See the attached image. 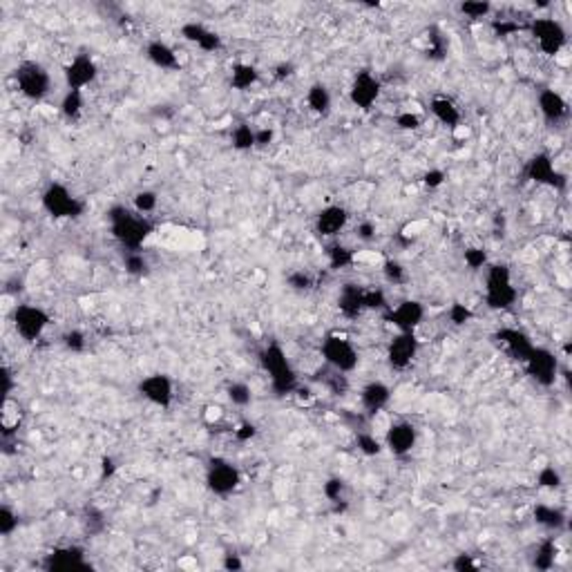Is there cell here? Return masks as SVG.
<instances>
[{
	"instance_id": "6da1fadb",
	"label": "cell",
	"mask_w": 572,
	"mask_h": 572,
	"mask_svg": "<svg viewBox=\"0 0 572 572\" xmlns=\"http://www.w3.org/2000/svg\"><path fill=\"white\" fill-rule=\"evenodd\" d=\"M110 233L125 250H141L146 239L153 235L155 224L146 215H139L135 208L112 206L107 210Z\"/></svg>"
},
{
	"instance_id": "7a4b0ae2",
	"label": "cell",
	"mask_w": 572,
	"mask_h": 572,
	"mask_svg": "<svg viewBox=\"0 0 572 572\" xmlns=\"http://www.w3.org/2000/svg\"><path fill=\"white\" fill-rule=\"evenodd\" d=\"M259 365L266 371V376L270 380V389H273L277 396H288L297 391L300 387L297 374L293 365H291L286 351L277 343H270L259 351Z\"/></svg>"
},
{
	"instance_id": "3957f363",
	"label": "cell",
	"mask_w": 572,
	"mask_h": 572,
	"mask_svg": "<svg viewBox=\"0 0 572 572\" xmlns=\"http://www.w3.org/2000/svg\"><path fill=\"white\" fill-rule=\"evenodd\" d=\"M519 291L512 282V270L508 264H487L485 273V304L492 311H508L517 304Z\"/></svg>"
},
{
	"instance_id": "277c9868",
	"label": "cell",
	"mask_w": 572,
	"mask_h": 572,
	"mask_svg": "<svg viewBox=\"0 0 572 572\" xmlns=\"http://www.w3.org/2000/svg\"><path fill=\"white\" fill-rule=\"evenodd\" d=\"M41 204L47 215L54 219H78L85 213V202H81L67 186L52 182L41 195Z\"/></svg>"
},
{
	"instance_id": "5b68a950",
	"label": "cell",
	"mask_w": 572,
	"mask_h": 572,
	"mask_svg": "<svg viewBox=\"0 0 572 572\" xmlns=\"http://www.w3.org/2000/svg\"><path fill=\"white\" fill-rule=\"evenodd\" d=\"M16 85L29 101H43L52 89V76H49L47 67L38 61H23L16 67Z\"/></svg>"
},
{
	"instance_id": "8992f818",
	"label": "cell",
	"mask_w": 572,
	"mask_h": 572,
	"mask_svg": "<svg viewBox=\"0 0 572 572\" xmlns=\"http://www.w3.org/2000/svg\"><path fill=\"white\" fill-rule=\"evenodd\" d=\"M320 354H322L327 367L343 371V374H351V371H356L360 365V354L354 347V343L336 333H331L322 340Z\"/></svg>"
},
{
	"instance_id": "52a82bcc",
	"label": "cell",
	"mask_w": 572,
	"mask_h": 572,
	"mask_svg": "<svg viewBox=\"0 0 572 572\" xmlns=\"http://www.w3.org/2000/svg\"><path fill=\"white\" fill-rule=\"evenodd\" d=\"M528 29L532 38H535V43L539 45V49L548 56H557L568 43L566 27L561 25L557 18H548V16L535 18V21L528 25Z\"/></svg>"
},
{
	"instance_id": "ba28073f",
	"label": "cell",
	"mask_w": 572,
	"mask_h": 572,
	"mask_svg": "<svg viewBox=\"0 0 572 572\" xmlns=\"http://www.w3.org/2000/svg\"><path fill=\"white\" fill-rule=\"evenodd\" d=\"M242 483V474L239 469L230 463V460L222 458V456H213L208 458V467H206V487L213 492L215 496H228L239 487Z\"/></svg>"
},
{
	"instance_id": "9c48e42d",
	"label": "cell",
	"mask_w": 572,
	"mask_h": 572,
	"mask_svg": "<svg viewBox=\"0 0 572 572\" xmlns=\"http://www.w3.org/2000/svg\"><path fill=\"white\" fill-rule=\"evenodd\" d=\"M526 371L539 387H552L559 376V358L546 347H537L526 358Z\"/></svg>"
},
{
	"instance_id": "30bf717a",
	"label": "cell",
	"mask_w": 572,
	"mask_h": 572,
	"mask_svg": "<svg viewBox=\"0 0 572 572\" xmlns=\"http://www.w3.org/2000/svg\"><path fill=\"white\" fill-rule=\"evenodd\" d=\"M47 324H49V315L41 306L18 304L14 311V329L23 340H27V343H34V340L41 338L45 333Z\"/></svg>"
},
{
	"instance_id": "8fae6325",
	"label": "cell",
	"mask_w": 572,
	"mask_h": 572,
	"mask_svg": "<svg viewBox=\"0 0 572 572\" xmlns=\"http://www.w3.org/2000/svg\"><path fill=\"white\" fill-rule=\"evenodd\" d=\"M43 568L47 572H74L92 570V564L85 559V550L81 546H61L45 555Z\"/></svg>"
},
{
	"instance_id": "7c38bea8",
	"label": "cell",
	"mask_w": 572,
	"mask_h": 572,
	"mask_svg": "<svg viewBox=\"0 0 572 572\" xmlns=\"http://www.w3.org/2000/svg\"><path fill=\"white\" fill-rule=\"evenodd\" d=\"M526 175H528L530 182H535L539 186L557 188V190H564L566 184H568V179L555 168V162H552V157L548 153L532 155L528 166H526Z\"/></svg>"
},
{
	"instance_id": "4fadbf2b",
	"label": "cell",
	"mask_w": 572,
	"mask_h": 572,
	"mask_svg": "<svg viewBox=\"0 0 572 572\" xmlns=\"http://www.w3.org/2000/svg\"><path fill=\"white\" fill-rule=\"evenodd\" d=\"M385 320L403 333H414L425 320V306L418 300H403L400 304L389 306L385 311Z\"/></svg>"
},
{
	"instance_id": "5bb4252c",
	"label": "cell",
	"mask_w": 572,
	"mask_h": 572,
	"mask_svg": "<svg viewBox=\"0 0 572 572\" xmlns=\"http://www.w3.org/2000/svg\"><path fill=\"white\" fill-rule=\"evenodd\" d=\"M380 89H383L380 78L374 72H369V69H363V72H358L354 76V81H351L349 98L358 110H371L378 101Z\"/></svg>"
},
{
	"instance_id": "9a60e30c",
	"label": "cell",
	"mask_w": 572,
	"mask_h": 572,
	"mask_svg": "<svg viewBox=\"0 0 572 572\" xmlns=\"http://www.w3.org/2000/svg\"><path fill=\"white\" fill-rule=\"evenodd\" d=\"M418 338L416 333H403L398 331V336L391 338V343L387 347V363L394 371H405L411 367V363L418 356Z\"/></svg>"
},
{
	"instance_id": "2e32d148",
	"label": "cell",
	"mask_w": 572,
	"mask_h": 572,
	"mask_svg": "<svg viewBox=\"0 0 572 572\" xmlns=\"http://www.w3.org/2000/svg\"><path fill=\"white\" fill-rule=\"evenodd\" d=\"M63 76L67 89H81L83 92V87L96 81L98 65L89 54H78L63 67Z\"/></svg>"
},
{
	"instance_id": "e0dca14e",
	"label": "cell",
	"mask_w": 572,
	"mask_h": 572,
	"mask_svg": "<svg viewBox=\"0 0 572 572\" xmlns=\"http://www.w3.org/2000/svg\"><path fill=\"white\" fill-rule=\"evenodd\" d=\"M139 394L155 407L168 409L175 398V385L166 374H150L139 383Z\"/></svg>"
},
{
	"instance_id": "ac0fdd59",
	"label": "cell",
	"mask_w": 572,
	"mask_h": 572,
	"mask_svg": "<svg viewBox=\"0 0 572 572\" xmlns=\"http://www.w3.org/2000/svg\"><path fill=\"white\" fill-rule=\"evenodd\" d=\"M418 443V429L409 420H398V423L389 425L385 434V447L394 456H407Z\"/></svg>"
},
{
	"instance_id": "d6986e66",
	"label": "cell",
	"mask_w": 572,
	"mask_h": 572,
	"mask_svg": "<svg viewBox=\"0 0 572 572\" xmlns=\"http://www.w3.org/2000/svg\"><path fill=\"white\" fill-rule=\"evenodd\" d=\"M494 343L505 351L510 358L519 360V363H526V358L530 356V351L535 349L532 338L521 329H510L503 327L494 333Z\"/></svg>"
},
{
	"instance_id": "ffe728a7",
	"label": "cell",
	"mask_w": 572,
	"mask_h": 572,
	"mask_svg": "<svg viewBox=\"0 0 572 572\" xmlns=\"http://www.w3.org/2000/svg\"><path fill=\"white\" fill-rule=\"evenodd\" d=\"M347 224H349V210L340 204L324 206L315 215V233L324 239L338 237L347 228Z\"/></svg>"
},
{
	"instance_id": "44dd1931",
	"label": "cell",
	"mask_w": 572,
	"mask_h": 572,
	"mask_svg": "<svg viewBox=\"0 0 572 572\" xmlns=\"http://www.w3.org/2000/svg\"><path fill=\"white\" fill-rule=\"evenodd\" d=\"M537 105L541 116H544L548 123H559L568 116V101L564 98V94L552 87L541 89L537 96Z\"/></svg>"
},
{
	"instance_id": "7402d4cb",
	"label": "cell",
	"mask_w": 572,
	"mask_h": 572,
	"mask_svg": "<svg viewBox=\"0 0 572 572\" xmlns=\"http://www.w3.org/2000/svg\"><path fill=\"white\" fill-rule=\"evenodd\" d=\"M338 309L347 320H356L365 313V286L356 282H347L340 288L338 295Z\"/></svg>"
},
{
	"instance_id": "603a6c76",
	"label": "cell",
	"mask_w": 572,
	"mask_h": 572,
	"mask_svg": "<svg viewBox=\"0 0 572 572\" xmlns=\"http://www.w3.org/2000/svg\"><path fill=\"white\" fill-rule=\"evenodd\" d=\"M391 400V389L383 383V380H371L360 391V403L369 411V414H378L383 411Z\"/></svg>"
},
{
	"instance_id": "cb8c5ba5",
	"label": "cell",
	"mask_w": 572,
	"mask_h": 572,
	"mask_svg": "<svg viewBox=\"0 0 572 572\" xmlns=\"http://www.w3.org/2000/svg\"><path fill=\"white\" fill-rule=\"evenodd\" d=\"M146 56L148 61L159 69H177L179 67V56L173 47H170L162 38H155L146 45Z\"/></svg>"
},
{
	"instance_id": "d4e9b609",
	"label": "cell",
	"mask_w": 572,
	"mask_h": 572,
	"mask_svg": "<svg viewBox=\"0 0 572 572\" xmlns=\"http://www.w3.org/2000/svg\"><path fill=\"white\" fill-rule=\"evenodd\" d=\"M532 517H535V521H537V523H539L541 528L552 530V532L564 530L566 523H568L566 512L561 510V508L548 505V503H539V505H535V510H532Z\"/></svg>"
},
{
	"instance_id": "484cf974",
	"label": "cell",
	"mask_w": 572,
	"mask_h": 572,
	"mask_svg": "<svg viewBox=\"0 0 572 572\" xmlns=\"http://www.w3.org/2000/svg\"><path fill=\"white\" fill-rule=\"evenodd\" d=\"M429 110H431V114H434L436 121L447 125V128H456L460 123V110L447 96H434L431 98V103H429Z\"/></svg>"
},
{
	"instance_id": "4316f807",
	"label": "cell",
	"mask_w": 572,
	"mask_h": 572,
	"mask_svg": "<svg viewBox=\"0 0 572 572\" xmlns=\"http://www.w3.org/2000/svg\"><path fill=\"white\" fill-rule=\"evenodd\" d=\"M259 81V69L250 63H235L230 69V85L239 92H246Z\"/></svg>"
},
{
	"instance_id": "83f0119b",
	"label": "cell",
	"mask_w": 572,
	"mask_h": 572,
	"mask_svg": "<svg viewBox=\"0 0 572 572\" xmlns=\"http://www.w3.org/2000/svg\"><path fill=\"white\" fill-rule=\"evenodd\" d=\"M557 555H559L557 541L552 539V537H548V539H544V541H541V544L537 546V550H535V559H532V566H535L537 570L548 572V570L555 568V564H557Z\"/></svg>"
},
{
	"instance_id": "f1b7e54d",
	"label": "cell",
	"mask_w": 572,
	"mask_h": 572,
	"mask_svg": "<svg viewBox=\"0 0 572 572\" xmlns=\"http://www.w3.org/2000/svg\"><path fill=\"white\" fill-rule=\"evenodd\" d=\"M306 105L311 112L324 116L331 112V92L324 83H313L306 92Z\"/></svg>"
},
{
	"instance_id": "f546056e",
	"label": "cell",
	"mask_w": 572,
	"mask_h": 572,
	"mask_svg": "<svg viewBox=\"0 0 572 572\" xmlns=\"http://www.w3.org/2000/svg\"><path fill=\"white\" fill-rule=\"evenodd\" d=\"M83 92L81 89H67L63 101H61V114L67 119V121H78L83 114Z\"/></svg>"
},
{
	"instance_id": "4dcf8cb0",
	"label": "cell",
	"mask_w": 572,
	"mask_h": 572,
	"mask_svg": "<svg viewBox=\"0 0 572 572\" xmlns=\"http://www.w3.org/2000/svg\"><path fill=\"white\" fill-rule=\"evenodd\" d=\"M318 376H322L320 380H322V385L333 396H345L349 391V378H347V374H343V371H336V369L327 367L324 371H318Z\"/></svg>"
},
{
	"instance_id": "1f68e13d",
	"label": "cell",
	"mask_w": 572,
	"mask_h": 572,
	"mask_svg": "<svg viewBox=\"0 0 572 572\" xmlns=\"http://www.w3.org/2000/svg\"><path fill=\"white\" fill-rule=\"evenodd\" d=\"M327 259H329L331 270H340V268H347V266L354 264L356 255H354V250H351L349 246L336 242V244H331L327 248Z\"/></svg>"
},
{
	"instance_id": "d6a6232c",
	"label": "cell",
	"mask_w": 572,
	"mask_h": 572,
	"mask_svg": "<svg viewBox=\"0 0 572 572\" xmlns=\"http://www.w3.org/2000/svg\"><path fill=\"white\" fill-rule=\"evenodd\" d=\"M230 144H233V148L239 150V153H248V150L255 148V130L248 123L235 125L233 135H230Z\"/></svg>"
},
{
	"instance_id": "836d02e7",
	"label": "cell",
	"mask_w": 572,
	"mask_h": 572,
	"mask_svg": "<svg viewBox=\"0 0 572 572\" xmlns=\"http://www.w3.org/2000/svg\"><path fill=\"white\" fill-rule=\"evenodd\" d=\"M123 268H125V273L128 275H132V277H144L148 273V257L141 253V250H128L125 257H123Z\"/></svg>"
},
{
	"instance_id": "e575fe53",
	"label": "cell",
	"mask_w": 572,
	"mask_h": 572,
	"mask_svg": "<svg viewBox=\"0 0 572 572\" xmlns=\"http://www.w3.org/2000/svg\"><path fill=\"white\" fill-rule=\"evenodd\" d=\"M157 206H159V195L155 190H139V193H135V197H132V208L139 215L148 217L150 213H155Z\"/></svg>"
},
{
	"instance_id": "d590c367",
	"label": "cell",
	"mask_w": 572,
	"mask_h": 572,
	"mask_svg": "<svg viewBox=\"0 0 572 572\" xmlns=\"http://www.w3.org/2000/svg\"><path fill=\"white\" fill-rule=\"evenodd\" d=\"M226 396L235 407H248L253 403V389L246 383H230L226 387Z\"/></svg>"
},
{
	"instance_id": "8d00e7d4",
	"label": "cell",
	"mask_w": 572,
	"mask_h": 572,
	"mask_svg": "<svg viewBox=\"0 0 572 572\" xmlns=\"http://www.w3.org/2000/svg\"><path fill=\"white\" fill-rule=\"evenodd\" d=\"M286 284L293 291H297V293H306V291L315 286V277L304 268H295L286 275Z\"/></svg>"
},
{
	"instance_id": "74e56055",
	"label": "cell",
	"mask_w": 572,
	"mask_h": 572,
	"mask_svg": "<svg viewBox=\"0 0 572 572\" xmlns=\"http://www.w3.org/2000/svg\"><path fill=\"white\" fill-rule=\"evenodd\" d=\"M561 483H564V478H561V471L555 467V465H546L539 469L537 474V485L544 487V489H559Z\"/></svg>"
},
{
	"instance_id": "f35d334b",
	"label": "cell",
	"mask_w": 572,
	"mask_h": 572,
	"mask_svg": "<svg viewBox=\"0 0 572 572\" xmlns=\"http://www.w3.org/2000/svg\"><path fill=\"white\" fill-rule=\"evenodd\" d=\"M447 54V41L445 36L440 34V29L431 27L429 29V45H427V56L434 58V61H440Z\"/></svg>"
},
{
	"instance_id": "ab89813d",
	"label": "cell",
	"mask_w": 572,
	"mask_h": 572,
	"mask_svg": "<svg viewBox=\"0 0 572 572\" xmlns=\"http://www.w3.org/2000/svg\"><path fill=\"white\" fill-rule=\"evenodd\" d=\"M458 12L463 16H467V18H474V21H478V18H487L492 14V5L485 3V0H467V3L458 5Z\"/></svg>"
},
{
	"instance_id": "60d3db41",
	"label": "cell",
	"mask_w": 572,
	"mask_h": 572,
	"mask_svg": "<svg viewBox=\"0 0 572 572\" xmlns=\"http://www.w3.org/2000/svg\"><path fill=\"white\" fill-rule=\"evenodd\" d=\"M383 275L389 284H405L407 282V268L398 262V259H385V264H383Z\"/></svg>"
},
{
	"instance_id": "b9f144b4",
	"label": "cell",
	"mask_w": 572,
	"mask_h": 572,
	"mask_svg": "<svg viewBox=\"0 0 572 572\" xmlns=\"http://www.w3.org/2000/svg\"><path fill=\"white\" fill-rule=\"evenodd\" d=\"M61 343L63 347L69 351V354H83L85 347H87V340H85V333L81 329H69L61 336Z\"/></svg>"
},
{
	"instance_id": "7bdbcfd3",
	"label": "cell",
	"mask_w": 572,
	"mask_h": 572,
	"mask_svg": "<svg viewBox=\"0 0 572 572\" xmlns=\"http://www.w3.org/2000/svg\"><path fill=\"white\" fill-rule=\"evenodd\" d=\"M356 445L365 456H378L380 451L385 449V443H380V440L374 434H369V431H360L356 436Z\"/></svg>"
},
{
	"instance_id": "ee69618b",
	"label": "cell",
	"mask_w": 572,
	"mask_h": 572,
	"mask_svg": "<svg viewBox=\"0 0 572 572\" xmlns=\"http://www.w3.org/2000/svg\"><path fill=\"white\" fill-rule=\"evenodd\" d=\"M463 259H465V264H467L471 270H480V268H485V266L489 264L487 250H485L483 246H469V248H465Z\"/></svg>"
},
{
	"instance_id": "f6af8a7d",
	"label": "cell",
	"mask_w": 572,
	"mask_h": 572,
	"mask_svg": "<svg viewBox=\"0 0 572 572\" xmlns=\"http://www.w3.org/2000/svg\"><path fill=\"white\" fill-rule=\"evenodd\" d=\"M389 302L383 288H365V311H387Z\"/></svg>"
},
{
	"instance_id": "bcb514c9",
	"label": "cell",
	"mask_w": 572,
	"mask_h": 572,
	"mask_svg": "<svg viewBox=\"0 0 572 572\" xmlns=\"http://www.w3.org/2000/svg\"><path fill=\"white\" fill-rule=\"evenodd\" d=\"M345 478H340V476H331L327 478V483L322 485V492H324V496L331 501V503H340V501H345Z\"/></svg>"
},
{
	"instance_id": "7dc6e473",
	"label": "cell",
	"mask_w": 572,
	"mask_h": 572,
	"mask_svg": "<svg viewBox=\"0 0 572 572\" xmlns=\"http://www.w3.org/2000/svg\"><path fill=\"white\" fill-rule=\"evenodd\" d=\"M471 318H474V311H471L467 304L454 302L449 306V322L454 327H465L467 322H471Z\"/></svg>"
},
{
	"instance_id": "c3c4849f",
	"label": "cell",
	"mask_w": 572,
	"mask_h": 572,
	"mask_svg": "<svg viewBox=\"0 0 572 572\" xmlns=\"http://www.w3.org/2000/svg\"><path fill=\"white\" fill-rule=\"evenodd\" d=\"M83 526H85V530L89 532V535H98V532H103V528H105V519L96 508H85Z\"/></svg>"
},
{
	"instance_id": "681fc988",
	"label": "cell",
	"mask_w": 572,
	"mask_h": 572,
	"mask_svg": "<svg viewBox=\"0 0 572 572\" xmlns=\"http://www.w3.org/2000/svg\"><path fill=\"white\" fill-rule=\"evenodd\" d=\"M16 528H18V514L9 505H3L0 508V535L3 537L14 535Z\"/></svg>"
},
{
	"instance_id": "f907efd6",
	"label": "cell",
	"mask_w": 572,
	"mask_h": 572,
	"mask_svg": "<svg viewBox=\"0 0 572 572\" xmlns=\"http://www.w3.org/2000/svg\"><path fill=\"white\" fill-rule=\"evenodd\" d=\"M523 25L517 23V21H510V18H501V21H494L492 23V32H494L499 38H508V36H514L519 34Z\"/></svg>"
},
{
	"instance_id": "816d5d0a",
	"label": "cell",
	"mask_w": 572,
	"mask_h": 572,
	"mask_svg": "<svg viewBox=\"0 0 572 572\" xmlns=\"http://www.w3.org/2000/svg\"><path fill=\"white\" fill-rule=\"evenodd\" d=\"M206 32H208V27L202 25V23H197V21L186 23L182 27V36L186 38L188 43H193V45H199V41H202V38L206 36Z\"/></svg>"
},
{
	"instance_id": "f5cc1de1",
	"label": "cell",
	"mask_w": 572,
	"mask_h": 572,
	"mask_svg": "<svg viewBox=\"0 0 572 572\" xmlns=\"http://www.w3.org/2000/svg\"><path fill=\"white\" fill-rule=\"evenodd\" d=\"M396 125L400 130H405V132H414V130L423 125V121H420V116L416 112H400L396 116Z\"/></svg>"
},
{
	"instance_id": "db71d44e",
	"label": "cell",
	"mask_w": 572,
	"mask_h": 572,
	"mask_svg": "<svg viewBox=\"0 0 572 572\" xmlns=\"http://www.w3.org/2000/svg\"><path fill=\"white\" fill-rule=\"evenodd\" d=\"M197 47L204 49V52H217V49H222V36H219L217 32H213V29H208L206 36L199 41Z\"/></svg>"
},
{
	"instance_id": "11a10c76",
	"label": "cell",
	"mask_w": 572,
	"mask_h": 572,
	"mask_svg": "<svg viewBox=\"0 0 572 572\" xmlns=\"http://www.w3.org/2000/svg\"><path fill=\"white\" fill-rule=\"evenodd\" d=\"M451 568H454L456 572H476L478 564L471 559V555H456L454 561H451Z\"/></svg>"
},
{
	"instance_id": "9f6ffc18",
	"label": "cell",
	"mask_w": 572,
	"mask_h": 572,
	"mask_svg": "<svg viewBox=\"0 0 572 572\" xmlns=\"http://www.w3.org/2000/svg\"><path fill=\"white\" fill-rule=\"evenodd\" d=\"M295 74V65L291 63V61H282V63H277L273 67V78L275 81H286V78H291Z\"/></svg>"
},
{
	"instance_id": "6f0895ef",
	"label": "cell",
	"mask_w": 572,
	"mask_h": 572,
	"mask_svg": "<svg viewBox=\"0 0 572 572\" xmlns=\"http://www.w3.org/2000/svg\"><path fill=\"white\" fill-rule=\"evenodd\" d=\"M255 436H257V427L253 423H242L235 429V438L239 440V443H248V440L255 438Z\"/></svg>"
},
{
	"instance_id": "680465c9",
	"label": "cell",
	"mask_w": 572,
	"mask_h": 572,
	"mask_svg": "<svg viewBox=\"0 0 572 572\" xmlns=\"http://www.w3.org/2000/svg\"><path fill=\"white\" fill-rule=\"evenodd\" d=\"M445 179H447V175L443 173V170H429V173H425L423 182H425L427 188H438V186L445 184Z\"/></svg>"
},
{
	"instance_id": "91938a15",
	"label": "cell",
	"mask_w": 572,
	"mask_h": 572,
	"mask_svg": "<svg viewBox=\"0 0 572 572\" xmlns=\"http://www.w3.org/2000/svg\"><path fill=\"white\" fill-rule=\"evenodd\" d=\"M273 139H275V132L270 128L255 130V148H268L273 144Z\"/></svg>"
},
{
	"instance_id": "94428289",
	"label": "cell",
	"mask_w": 572,
	"mask_h": 572,
	"mask_svg": "<svg viewBox=\"0 0 572 572\" xmlns=\"http://www.w3.org/2000/svg\"><path fill=\"white\" fill-rule=\"evenodd\" d=\"M356 235H358V239H363V242H371V239L376 237V224L374 222H360L358 228H356Z\"/></svg>"
},
{
	"instance_id": "6125c7cd",
	"label": "cell",
	"mask_w": 572,
	"mask_h": 572,
	"mask_svg": "<svg viewBox=\"0 0 572 572\" xmlns=\"http://www.w3.org/2000/svg\"><path fill=\"white\" fill-rule=\"evenodd\" d=\"M0 378H3V396H5V398H12V391H14V376H12V371H9V367H3V371H0Z\"/></svg>"
},
{
	"instance_id": "be15d7a7",
	"label": "cell",
	"mask_w": 572,
	"mask_h": 572,
	"mask_svg": "<svg viewBox=\"0 0 572 572\" xmlns=\"http://www.w3.org/2000/svg\"><path fill=\"white\" fill-rule=\"evenodd\" d=\"M114 471H116V463H114V458L103 456V458H101V478H110V476H114Z\"/></svg>"
},
{
	"instance_id": "e7e4bbea",
	"label": "cell",
	"mask_w": 572,
	"mask_h": 572,
	"mask_svg": "<svg viewBox=\"0 0 572 572\" xmlns=\"http://www.w3.org/2000/svg\"><path fill=\"white\" fill-rule=\"evenodd\" d=\"M224 568L226 570H242L244 564H242V559H239V555H226L224 557Z\"/></svg>"
}]
</instances>
